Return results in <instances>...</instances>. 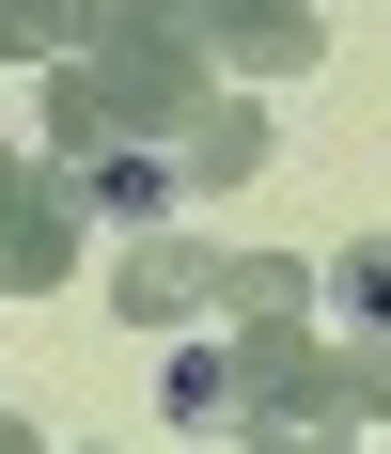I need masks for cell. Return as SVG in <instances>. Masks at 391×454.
Returning a JSON list of instances; mask_svg holds the SVG:
<instances>
[{"label": "cell", "instance_id": "obj_1", "mask_svg": "<svg viewBox=\"0 0 391 454\" xmlns=\"http://www.w3.org/2000/svg\"><path fill=\"white\" fill-rule=\"evenodd\" d=\"M79 63L110 79V110H126V141H188V126L219 110V94H235L188 0H94V16H79Z\"/></svg>", "mask_w": 391, "mask_h": 454}, {"label": "cell", "instance_id": "obj_6", "mask_svg": "<svg viewBox=\"0 0 391 454\" xmlns=\"http://www.w3.org/2000/svg\"><path fill=\"white\" fill-rule=\"evenodd\" d=\"M173 173H188V188H266V173H282V110H266V94L235 79V94L204 110V126L173 141Z\"/></svg>", "mask_w": 391, "mask_h": 454}, {"label": "cell", "instance_id": "obj_4", "mask_svg": "<svg viewBox=\"0 0 391 454\" xmlns=\"http://www.w3.org/2000/svg\"><path fill=\"white\" fill-rule=\"evenodd\" d=\"M110 314H126L141 345H157V329L188 345V329L219 314V251H204V235H126V267H110Z\"/></svg>", "mask_w": 391, "mask_h": 454}, {"label": "cell", "instance_id": "obj_15", "mask_svg": "<svg viewBox=\"0 0 391 454\" xmlns=\"http://www.w3.org/2000/svg\"><path fill=\"white\" fill-rule=\"evenodd\" d=\"M219 454H266V439H219Z\"/></svg>", "mask_w": 391, "mask_h": 454}, {"label": "cell", "instance_id": "obj_11", "mask_svg": "<svg viewBox=\"0 0 391 454\" xmlns=\"http://www.w3.org/2000/svg\"><path fill=\"white\" fill-rule=\"evenodd\" d=\"M79 16L94 0H0V63H79Z\"/></svg>", "mask_w": 391, "mask_h": 454}, {"label": "cell", "instance_id": "obj_13", "mask_svg": "<svg viewBox=\"0 0 391 454\" xmlns=\"http://www.w3.org/2000/svg\"><path fill=\"white\" fill-rule=\"evenodd\" d=\"M345 408H360V423H391V345H345Z\"/></svg>", "mask_w": 391, "mask_h": 454}, {"label": "cell", "instance_id": "obj_8", "mask_svg": "<svg viewBox=\"0 0 391 454\" xmlns=\"http://www.w3.org/2000/svg\"><path fill=\"white\" fill-rule=\"evenodd\" d=\"M32 110H47V157H63V173L126 157V110H110V79H94V63H47V79H32Z\"/></svg>", "mask_w": 391, "mask_h": 454}, {"label": "cell", "instance_id": "obj_5", "mask_svg": "<svg viewBox=\"0 0 391 454\" xmlns=\"http://www.w3.org/2000/svg\"><path fill=\"white\" fill-rule=\"evenodd\" d=\"M188 16H204V47L219 63H235V79H313V63H329V16H313V0H188Z\"/></svg>", "mask_w": 391, "mask_h": 454}, {"label": "cell", "instance_id": "obj_7", "mask_svg": "<svg viewBox=\"0 0 391 454\" xmlns=\"http://www.w3.org/2000/svg\"><path fill=\"white\" fill-rule=\"evenodd\" d=\"M313 298H329V267H298V251H219V314H235V345H251V329H313Z\"/></svg>", "mask_w": 391, "mask_h": 454}, {"label": "cell", "instance_id": "obj_2", "mask_svg": "<svg viewBox=\"0 0 391 454\" xmlns=\"http://www.w3.org/2000/svg\"><path fill=\"white\" fill-rule=\"evenodd\" d=\"M345 345H313V329H251L235 345V439H266V454H360L345 439Z\"/></svg>", "mask_w": 391, "mask_h": 454}, {"label": "cell", "instance_id": "obj_9", "mask_svg": "<svg viewBox=\"0 0 391 454\" xmlns=\"http://www.w3.org/2000/svg\"><path fill=\"white\" fill-rule=\"evenodd\" d=\"M173 141H126V157H94V173H79V204H94V220H126V235H173Z\"/></svg>", "mask_w": 391, "mask_h": 454}, {"label": "cell", "instance_id": "obj_3", "mask_svg": "<svg viewBox=\"0 0 391 454\" xmlns=\"http://www.w3.org/2000/svg\"><path fill=\"white\" fill-rule=\"evenodd\" d=\"M79 173L63 157H32V141H0V298H47V282L79 267Z\"/></svg>", "mask_w": 391, "mask_h": 454}, {"label": "cell", "instance_id": "obj_10", "mask_svg": "<svg viewBox=\"0 0 391 454\" xmlns=\"http://www.w3.org/2000/svg\"><path fill=\"white\" fill-rule=\"evenodd\" d=\"M157 408H173V423H235V345H204V329H188L173 376H157Z\"/></svg>", "mask_w": 391, "mask_h": 454}, {"label": "cell", "instance_id": "obj_12", "mask_svg": "<svg viewBox=\"0 0 391 454\" xmlns=\"http://www.w3.org/2000/svg\"><path fill=\"white\" fill-rule=\"evenodd\" d=\"M329 298L360 314V345H391V235H360L345 267H329Z\"/></svg>", "mask_w": 391, "mask_h": 454}, {"label": "cell", "instance_id": "obj_14", "mask_svg": "<svg viewBox=\"0 0 391 454\" xmlns=\"http://www.w3.org/2000/svg\"><path fill=\"white\" fill-rule=\"evenodd\" d=\"M0 454H47V439H32V423H0Z\"/></svg>", "mask_w": 391, "mask_h": 454}]
</instances>
